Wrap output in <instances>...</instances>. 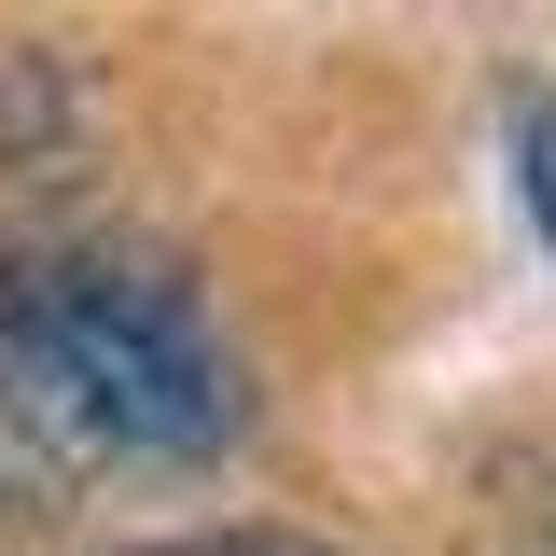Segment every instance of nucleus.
Masks as SVG:
<instances>
[{"label":"nucleus","instance_id":"nucleus-1","mask_svg":"<svg viewBox=\"0 0 556 556\" xmlns=\"http://www.w3.org/2000/svg\"><path fill=\"white\" fill-rule=\"evenodd\" d=\"M0 417L56 459H208L251 431L237 348L153 251H14L0 265Z\"/></svg>","mask_w":556,"mask_h":556},{"label":"nucleus","instance_id":"nucleus-2","mask_svg":"<svg viewBox=\"0 0 556 556\" xmlns=\"http://www.w3.org/2000/svg\"><path fill=\"white\" fill-rule=\"evenodd\" d=\"M515 167H529V223L556 237V98H515Z\"/></svg>","mask_w":556,"mask_h":556},{"label":"nucleus","instance_id":"nucleus-3","mask_svg":"<svg viewBox=\"0 0 556 556\" xmlns=\"http://www.w3.org/2000/svg\"><path fill=\"white\" fill-rule=\"evenodd\" d=\"M139 556H334L306 529H208V543H139Z\"/></svg>","mask_w":556,"mask_h":556}]
</instances>
